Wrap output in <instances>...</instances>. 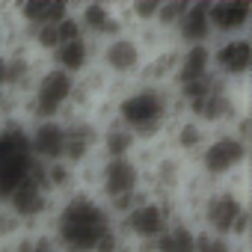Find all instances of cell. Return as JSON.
I'll return each instance as SVG.
<instances>
[{
    "label": "cell",
    "mask_w": 252,
    "mask_h": 252,
    "mask_svg": "<svg viewBox=\"0 0 252 252\" xmlns=\"http://www.w3.org/2000/svg\"><path fill=\"white\" fill-rule=\"evenodd\" d=\"M45 237L60 252H122L125 237L119 234L113 211L89 190H74L54 202Z\"/></svg>",
    "instance_id": "cell-1"
},
{
    "label": "cell",
    "mask_w": 252,
    "mask_h": 252,
    "mask_svg": "<svg viewBox=\"0 0 252 252\" xmlns=\"http://www.w3.org/2000/svg\"><path fill=\"white\" fill-rule=\"evenodd\" d=\"M178 116L172 86L155 83H125L110 98V119L122 125L140 146H158L169 128V122Z\"/></svg>",
    "instance_id": "cell-2"
},
{
    "label": "cell",
    "mask_w": 252,
    "mask_h": 252,
    "mask_svg": "<svg viewBox=\"0 0 252 252\" xmlns=\"http://www.w3.org/2000/svg\"><path fill=\"white\" fill-rule=\"evenodd\" d=\"M202 234H211L217 240L234 243V246H246L249 237V202H246V190L243 181H231V184H211L205 199L199 202V208L190 217Z\"/></svg>",
    "instance_id": "cell-3"
},
{
    "label": "cell",
    "mask_w": 252,
    "mask_h": 252,
    "mask_svg": "<svg viewBox=\"0 0 252 252\" xmlns=\"http://www.w3.org/2000/svg\"><path fill=\"white\" fill-rule=\"evenodd\" d=\"M249 163V119L243 116L231 128H220L208 134V143L196 155L193 175L205 184H231L246 178Z\"/></svg>",
    "instance_id": "cell-4"
},
{
    "label": "cell",
    "mask_w": 252,
    "mask_h": 252,
    "mask_svg": "<svg viewBox=\"0 0 252 252\" xmlns=\"http://www.w3.org/2000/svg\"><path fill=\"white\" fill-rule=\"evenodd\" d=\"M92 193L113 211V217L128 211L134 202L146 196L140 160L137 158H98Z\"/></svg>",
    "instance_id": "cell-5"
},
{
    "label": "cell",
    "mask_w": 252,
    "mask_h": 252,
    "mask_svg": "<svg viewBox=\"0 0 252 252\" xmlns=\"http://www.w3.org/2000/svg\"><path fill=\"white\" fill-rule=\"evenodd\" d=\"M74 80L71 74L54 68V65H42L36 83L30 86V92L21 101V122H48V119H65L71 113V95H74Z\"/></svg>",
    "instance_id": "cell-6"
},
{
    "label": "cell",
    "mask_w": 252,
    "mask_h": 252,
    "mask_svg": "<svg viewBox=\"0 0 252 252\" xmlns=\"http://www.w3.org/2000/svg\"><path fill=\"white\" fill-rule=\"evenodd\" d=\"M178 217V208L172 202H160V199H152L149 193L134 202L128 211H122L116 217V225H119V234L125 237V246L131 252H140L146 249L172 220Z\"/></svg>",
    "instance_id": "cell-7"
},
{
    "label": "cell",
    "mask_w": 252,
    "mask_h": 252,
    "mask_svg": "<svg viewBox=\"0 0 252 252\" xmlns=\"http://www.w3.org/2000/svg\"><path fill=\"white\" fill-rule=\"evenodd\" d=\"M146 63V45L137 33H122V36H113L107 42L98 45V54H95V65L110 77V83L116 86H125V83H134L140 77V68Z\"/></svg>",
    "instance_id": "cell-8"
},
{
    "label": "cell",
    "mask_w": 252,
    "mask_h": 252,
    "mask_svg": "<svg viewBox=\"0 0 252 252\" xmlns=\"http://www.w3.org/2000/svg\"><path fill=\"white\" fill-rule=\"evenodd\" d=\"M211 71L231 89H246L252 71V36H231L211 42Z\"/></svg>",
    "instance_id": "cell-9"
},
{
    "label": "cell",
    "mask_w": 252,
    "mask_h": 252,
    "mask_svg": "<svg viewBox=\"0 0 252 252\" xmlns=\"http://www.w3.org/2000/svg\"><path fill=\"white\" fill-rule=\"evenodd\" d=\"M74 12V21L80 27V36L101 45L113 36H122L128 33V24H125V15H122V6L119 3H104V0H86V3H77L71 6Z\"/></svg>",
    "instance_id": "cell-10"
},
{
    "label": "cell",
    "mask_w": 252,
    "mask_h": 252,
    "mask_svg": "<svg viewBox=\"0 0 252 252\" xmlns=\"http://www.w3.org/2000/svg\"><path fill=\"white\" fill-rule=\"evenodd\" d=\"M65 149L63 160L71 166H83L98 158L101 143V125L92 116H65Z\"/></svg>",
    "instance_id": "cell-11"
},
{
    "label": "cell",
    "mask_w": 252,
    "mask_h": 252,
    "mask_svg": "<svg viewBox=\"0 0 252 252\" xmlns=\"http://www.w3.org/2000/svg\"><path fill=\"white\" fill-rule=\"evenodd\" d=\"M208 24L214 39L252 36V0H208Z\"/></svg>",
    "instance_id": "cell-12"
},
{
    "label": "cell",
    "mask_w": 252,
    "mask_h": 252,
    "mask_svg": "<svg viewBox=\"0 0 252 252\" xmlns=\"http://www.w3.org/2000/svg\"><path fill=\"white\" fill-rule=\"evenodd\" d=\"M208 134H211V131L205 128L202 122H196V119L178 113V116L169 122V128H166V134H163V140H160L158 146L166 149L169 155H175V158L193 163L196 155L202 152V146L208 143Z\"/></svg>",
    "instance_id": "cell-13"
},
{
    "label": "cell",
    "mask_w": 252,
    "mask_h": 252,
    "mask_svg": "<svg viewBox=\"0 0 252 252\" xmlns=\"http://www.w3.org/2000/svg\"><path fill=\"white\" fill-rule=\"evenodd\" d=\"M27 149L36 163H57L63 160L65 149V122L48 119V122H30L27 125Z\"/></svg>",
    "instance_id": "cell-14"
},
{
    "label": "cell",
    "mask_w": 252,
    "mask_h": 252,
    "mask_svg": "<svg viewBox=\"0 0 252 252\" xmlns=\"http://www.w3.org/2000/svg\"><path fill=\"white\" fill-rule=\"evenodd\" d=\"M9 9H12L15 24L24 33H33V30L60 24L63 18L71 15V3H63V0H21V3H15Z\"/></svg>",
    "instance_id": "cell-15"
},
{
    "label": "cell",
    "mask_w": 252,
    "mask_h": 252,
    "mask_svg": "<svg viewBox=\"0 0 252 252\" xmlns=\"http://www.w3.org/2000/svg\"><path fill=\"white\" fill-rule=\"evenodd\" d=\"M95 54H98V45L83 39V36H77V39H68V42L57 45L45 57V63L60 68V71H65V74H71V77H80L83 71H89L95 65Z\"/></svg>",
    "instance_id": "cell-16"
},
{
    "label": "cell",
    "mask_w": 252,
    "mask_h": 252,
    "mask_svg": "<svg viewBox=\"0 0 252 252\" xmlns=\"http://www.w3.org/2000/svg\"><path fill=\"white\" fill-rule=\"evenodd\" d=\"M199 243H202V231L199 225L190 220V217H175L146 249L140 252H199Z\"/></svg>",
    "instance_id": "cell-17"
},
{
    "label": "cell",
    "mask_w": 252,
    "mask_h": 252,
    "mask_svg": "<svg viewBox=\"0 0 252 252\" xmlns=\"http://www.w3.org/2000/svg\"><path fill=\"white\" fill-rule=\"evenodd\" d=\"M172 42L181 45V48H187V45H211L214 42L211 24H208V0H187Z\"/></svg>",
    "instance_id": "cell-18"
},
{
    "label": "cell",
    "mask_w": 252,
    "mask_h": 252,
    "mask_svg": "<svg viewBox=\"0 0 252 252\" xmlns=\"http://www.w3.org/2000/svg\"><path fill=\"white\" fill-rule=\"evenodd\" d=\"M211 71V45H178V65H175V77H172V89H184L193 83L208 80Z\"/></svg>",
    "instance_id": "cell-19"
},
{
    "label": "cell",
    "mask_w": 252,
    "mask_h": 252,
    "mask_svg": "<svg viewBox=\"0 0 252 252\" xmlns=\"http://www.w3.org/2000/svg\"><path fill=\"white\" fill-rule=\"evenodd\" d=\"M140 143L122 128L116 125L113 119H107L101 125V143H98V158H137L140 155Z\"/></svg>",
    "instance_id": "cell-20"
},
{
    "label": "cell",
    "mask_w": 252,
    "mask_h": 252,
    "mask_svg": "<svg viewBox=\"0 0 252 252\" xmlns=\"http://www.w3.org/2000/svg\"><path fill=\"white\" fill-rule=\"evenodd\" d=\"M33 252H60V249H57V246H54L48 237H42V240H39V246H36Z\"/></svg>",
    "instance_id": "cell-21"
},
{
    "label": "cell",
    "mask_w": 252,
    "mask_h": 252,
    "mask_svg": "<svg viewBox=\"0 0 252 252\" xmlns=\"http://www.w3.org/2000/svg\"><path fill=\"white\" fill-rule=\"evenodd\" d=\"M122 252H131V249H122Z\"/></svg>",
    "instance_id": "cell-22"
},
{
    "label": "cell",
    "mask_w": 252,
    "mask_h": 252,
    "mask_svg": "<svg viewBox=\"0 0 252 252\" xmlns=\"http://www.w3.org/2000/svg\"><path fill=\"white\" fill-rule=\"evenodd\" d=\"M0 122H3V119H0Z\"/></svg>",
    "instance_id": "cell-23"
}]
</instances>
